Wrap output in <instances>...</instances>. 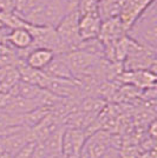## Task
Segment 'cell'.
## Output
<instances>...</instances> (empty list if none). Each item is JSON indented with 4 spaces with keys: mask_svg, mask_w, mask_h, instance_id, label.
I'll return each mask as SVG.
<instances>
[{
    "mask_svg": "<svg viewBox=\"0 0 157 158\" xmlns=\"http://www.w3.org/2000/svg\"><path fill=\"white\" fill-rule=\"evenodd\" d=\"M126 35L137 44L156 50L157 46V7L156 1L149 6L134 21L126 31Z\"/></svg>",
    "mask_w": 157,
    "mask_h": 158,
    "instance_id": "1",
    "label": "cell"
},
{
    "mask_svg": "<svg viewBox=\"0 0 157 158\" xmlns=\"http://www.w3.org/2000/svg\"><path fill=\"white\" fill-rule=\"evenodd\" d=\"M54 30L62 43L64 54L78 51L82 39L78 33V13L77 12L66 14Z\"/></svg>",
    "mask_w": 157,
    "mask_h": 158,
    "instance_id": "2",
    "label": "cell"
},
{
    "mask_svg": "<svg viewBox=\"0 0 157 158\" xmlns=\"http://www.w3.org/2000/svg\"><path fill=\"white\" fill-rule=\"evenodd\" d=\"M113 139L106 131L92 132L86 137L82 149L80 158H106L109 152L113 149Z\"/></svg>",
    "mask_w": 157,
    "mask_h": 158,
    "instance_id": "3",
    "label": "cell"
},
{
    "mask_svg": "<svg viewBox=\"0 0 157 158\" xmlns=\"http://www.w3.org/2000/svg\"><path fill=\"white\" fill-rule=\"evenodd\" d=\"M86 137L87 135L84 130L64 127L62 138V155L64 158L80 157Z\"/></svg>",
    "mask_w": 157,
    "mask_h": 158,
    "instance_id": "4",
    "label": "cell"
},
{
    "mask_svg": "<svg viewBox=\"0 0 157 158\" xmlns=\"http://www.w3.org/2000/svg\"><path fill=\"white\" fill-rule=\"evenodd\" d=\"M126 85L134 86L141 90H148L155 87L156 73L149 70H136V71H123L118 76Z\"/></svg>",
    "mask_w": 157,
    "mask_h": 158,
    "instance_id": "5",
    "label": "cell"
},
{
    "mask_svg": "<svg viewBox=\"0 0 157 158\" xmlns=\"http://www.w3.org/2000/svg\"><path fill=\"white\" fill-rule=\"evenodd\" d=\"M152 1L155 0H122L121 1V13L118 18L121 19L126 31Z\"/></svg>",
    "mask_w": 157,
    "mask_h": 158,
    "instance_id": "6",
    "label": "cell"
},
{
    "mask_svg": "<svg viewBox=\"0 0 157 158\" xmlns=\"http://www.w3.org/2000/svg\"><path fill=\"white\" fill-rule=\"evenodd\" d=\"M6 44L17 52L19 59L21 52H28L33 47V37L27 28V24L25 27L10 30L6 38Z\"/></svg>",
    "mask_w": 157,
    "mask_h": 158,
    "instance_id": "7",
    "label": "cell"
},
{
    "mask_svg": "<svg viewBox=\"0 0 157 158\" xmlns=\"http://www.w3.org/2000/svg\"><path fill=\"white\" fill-rule=\"evenodd\" d=\"M125 35H126V30L119 18L102 21L98 39L102 41L104 46L117 43L118 40L122 39Z\"/></svg>",
    "mask_w": 157,
    "mask_h": 158,
    "instance_id": "8",
    "label": "cell"
},
{
    "mask_svg": "<svg viewBox=\"0 0 157 158\" xmlns=\"http://www.w3.org/2000/svg\"><path fill=\"white\" fill-rule=\"evenodd\" d=\"M102 20L98 12L87 14H78V33L82 40L98 38Z\"/></svg>",
    "mask_w": 157,
    "mask_h": 158,
    "instance_id": "9",
    "label": "cell"
},
{
    "mask_svg": "<svg viewBox=\"0 0 157 158\" xmlns=\"http://www.w3.org/2000/svg\"><path fill=\"white\" fill-rule=\"evenodd\" d=\"M54 56H56V53L49 48L36 47V48H31L25 54L24 61L28 67H31L33 70L44 71L49 66V64L52 61Z\"/></svg>",
    "mask_w": 157,
    "mask_h": 158,
    "instance_id": "10",
    "label": "cell"
},
{
    "mask_svg": "<svg viewBox=\"0 0 157 158\" xmlns=\"http://www.w3.org/2000/svg\"><path fill=\"white\" fill-rule=\"evenodd\" d=\"M44 72L51 78L58 79H73L72 72L70 70L69 63L66 60L65 54H56L52 61L44 70Z\"/></svg>",
    "mask_w": 157,
    "mask_h": 158,
    "instance_id": "11",
    "label": "cell"
},
{
    "mask_svg": "<svg viewBox=\"0 0 157 158\" xmlns=\"http://www.w3.org/2000/svg\"><path fill=\"white\" fill-rule=\"evenodd\" d=\"M58 2L64 10L65 14H69L72 12H77L80 0H58Z\"/></svg>",
    "mask_w": 157,
    "mask_h": 158,
    "instance_id": "12",
    "label": "cell"
},
{
    "mask_svg": "<svg viewBox=\"0 0 157 158\" xmlns=\"http://www.w3.org/2000/svg\"><path fill=\"white\" fill-rule=\"evenodd\" d=\"M0 12H14L13 0H0Z\"/></svg>",
    "mask_w": 157,
    "mask_h": 158,
    "instance_id": "13",
    "label": "cell"
},
{
    "mask_svg": "<svg viewBox=\"0 0 157 158\" xmlns=\"http://www.w3.org/2000/svg\"><path fill=\"white\" fill-rule=\"evenodd\" d=\"M28 0H13L14 4V13H19L20 11L25 7Z\"/></svg>",
    "mask_w": 157,
    "mask_h": 158,
    "instance_id": "14",
    "label": "cell"
}]
</instances>
